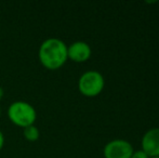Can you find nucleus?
<instances>
[{"label": "nucleus", "mask_w": 159, "mask_h": 158, "mask_svg": "<svg viewBox=\"0 0 159 158\" xmlns=\"http://www.w3.org/2000/svg\"><path fill=\"white\" fill-rule=\"evenodd\" d=\"M2 97H3V89L0 87V100H1Z\"/></svg>", "instance_id": "10"}, {"label": "nucleus", "mask_w": 159, "mask_h": 158, "mask_svg": "<svg viewBox=\"0 0 159 158\" xmlns=\"http://www.w3.org/2000/svg\"><path fill=\"white\" fill-rule=\"evenodd\" d=\"M151 158H159V156L158 157H151Z\"/></svg>", "instance_id": "12"}, {"label": "nucleus", "mask_w": 159, "mask_h": 158, "mask_svg": "<svg viewBox=\"0 0 159 158\" xmlns=\"http://www.w3.org/2000/svg\"><path fill=\"white\" fill-rule=\"evenodd\" d=\"M130 158H149V157L147 156V154H145L142 150H140V151H134L132 156Z\"/></svg>", "instance_id": "8"}, {"label": "nucleus", "mask_w": 159, "mask_h": 158, "mask_svg": "<svg viewBox=\"0 0 159 158\" xmlns=\"http://www.w3.org/2000/svg\"><path fill=\"white\" fill-rule=\"evenodd\" d=\"M3 145H4V135H3V133L1 132V130H0V151L2 150Z\"/></svg>", "instance_id": "9"}, {"label": "nucleus", "mask_w": 159, "mask_h": 158, "mask_svg": "<svg viewBox=\"0 0 159 158\" xmlns=\"http://www.w3.org/2000/svg\"><path fill=\"white\" fill-rule=\"evenodd\" d=\"M141 147L149 158L159 156V128H152L144 133L141 140Z\"/></svg>", "instance_id": "5"}, {"label": "nucleus", "mask_w": 159, "mask_h": 158, "mask_svg": "<svg viewBox=\"0 0 159 158\" xmlns=\"http://www.w3.org/2000/svg\"><path fill=\"white\" fill-rule=\"evenodd\" d=\"M23 137L26 141L36 142L40 137V131L37 126L32 124V126H28L23 129Z\"/></svg>", "instance_id": "7"}, {"label": "nucleus", "mask_w": 159, "mask_h": 158, "mask_svg": "<svg viewBox=\"0 0 159 158\" xmlns=\"http://www.w3.org/2000/svg\"><path fill=\"white\" fill-rule=\"evenodd\" d=\"M38 57L42 66L47 70H59L68 60L66 43L59 38L46 39L39 47Z\"/></svg>", "instance_id": "1"}, {"label": "nucleus", "mask_w": 159, "mask_h": 158, "mask_svg": "<svg viewBox=\"0 0 159 158\" xmlns=\"http://www.w3.org/2000/svg\"><path fill=\"white\" fill-rule=\"evenodd\" d=\"M105 87V79L98 70L84 72L78 80V89L82 95L87 97H98Z\"/></svg>", "instance_id": "3"}, {"label": "nucleus", "mask_w": 159, "mask_h": 158, "mask_svg": "<svg viewBox=\"0 0 159 158\" xmlns=\"http://www.w3.org/2000/svg\"><path fill=\"white\" fill-rule=\"evenodd\" d=\"M8 117L12 121V124L24 129L28 126L35 124L37 119V112L35 107L28 102L15 101L9 106Z\"/></svg>", "instance_id": "2"}, {"label": "nucleus", "mask_w": 159, "mask_h": 158, "mask_svg": "<svg viewBox=\"0 0 159 158\" xmlns=\"http://www.w3.org/2000/svg\"><path fill=\"white\" fill-rule=\"evenodd\" d=\"M92 50L89 43L82 40H78L67 46V56L69 60L76 63H84L91 57Z\"/></svg>", "instance_id": "6"}, {"label": "nucleus", "mask_w": 159, "mask_h": 158, "mask_svg": "<svg viewBox=\"0 0 159 158\" xmlns=\"http://www.w3.org/2000/svg\"><path fill=\"white\" fill-rule=\"evenodd\" d=\"M134 150L131 143L122 139L111 140L103 150L105 158H130Z\"/></svg>", "instance_id": "4"}, {"label": "nucleus", "mask_w": 159, "mask_h": 158, "mask_svg": "<svg viewBox=\"0 0 159 158\" xmlns=\"http://www.w3.org/2000/svg\"><path fill=\"white\" fill-rule=\"evenodd\" d=\"M0 116H1V108H0Z\"/></svg>", "instance_id": "11"}]
</instances>
